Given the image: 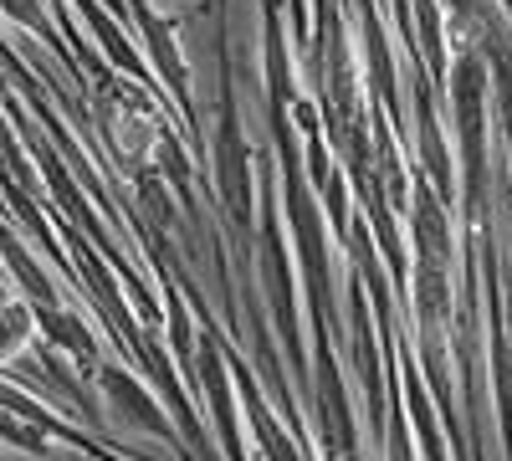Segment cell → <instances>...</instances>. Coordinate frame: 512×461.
<instances>
[{
	"label": "cell",
	"mask_w": 512,
	"mask_h": 461,
	"mask_svg": "<svg viewBox=\"0 0 512 461\" xmlns=\"http://www.w3.org/2000/svg\"><path fill=\"white\" fill-rule=\"evenodd\" d=\"M282 164H287V216H292V241H297V262H303V287L318 328H328L333 318V262H328V241H323V221L318 205L308 200L303 170H297V149L282 139Z\"/></svg>",
	"instance_id": "cell-1"
},
{
	"label": "cell",
	"mask_w": 512,
	"mask_h": 461,
	"mask_svg": "<svg viewBox=\"0 0 512 461\" xmlns=\"http://www.w3.org/2000/svg\"><path fill=\"white\" fill-rule=\"evenodd\" d=\"M231 354L221 349L216 333H200V344H195V380H200V395L210 405V415H216V431L226 441V456L231 461H246L241 451V431H236V390H231Z\"/></svg>",
	"instance_id": "cell-2"
},
{
	"label": "cell",
	"mask_w": 512,
	"mask_h": 461,
	"mask_svg": "<svg viewBox=\"0 0 512 461\" xmlns=\"http://www.w3.org/2000/svg\"><path fill=\"white\" fill-rule=\"evenodd\" d=\"M98 385H103V395H108V410H113V421L118 426H134V431H154V436H164L169 446H175L180 456H190L185 451V441L175 436V426H169V415L149 400V390L134 380L128 369H118V364H103L98 369Z\"/></svg>",
	"instance_id": "cell-3"
},
{
	"label": "cell",
	"mask_w": 512,
	"mask_h": 461,
	"mask_svg": "<svg viewBox=\"0 0 512 461\" xmlns=\"http://www.w3.org/2000/svg\"><path fill=\"white\" fill-rule=\"evenodd\" d=\"M216 175H221V200L236 226L251 221V154L241 144V123H236V103H221V139H216Z\"/></svg>",
	"instance_id": "cell-4"
},
{
	"label": "cell",
	"mask_w": 512,
	"mask_h": 461,
	"mask_svg": "<svg viewBox=\"0 0 512 461\" xmlns=\"http://www.w3.org/2000/svg\"><path fill=\"white\" fill-rule=\"evenodd\" d=\"M262 272H267V292H272V318L287 339V359L303 364V344H297V292H292V277H287V246H282V231L272 221V200H267V226H262Z\"/></svg>",
	"instance_id": "cell-5"
},
{
	"label": "cell",
	"mask_w": 512,
	"mask_h": 461,
	"mask_svg": "<svg viewBox=\"0 0 512 461\" xmlns=\"http://www.w3.org/2000/svg\"><path fill=\"white\" fill-rule=\"evenodd\" d=\"M236 385H241L246 421H251V431H256V446L267 451V461H303V446H297V441L272 421V410H267L262 395H256V385H251V374H246V369H236Z\"/></svg>",
	"instance_id": "cell-6"
},
{
	"label": "cell",
	"mask_w": 512,
	"mask_h": 461,
	"mask_svg": "<svg viewBox=\"0 0 512 461\" xmlns=\"http://www.w3.org/2000/svg\"><path fill=\"white\" fill-rule=\"evenodd\" d=\"M139 16V31L149 36V52H154V67H159V77L169 82V93H175L185 108H190V82H185V62H180V52H175V31H169L149 6H139L134 11Z\"/></svg>",
	"instance_id": "cell-7"
},
{
	"label": "cell",
	"mask_w": 512,
	"mask_h": 461,
	"mask_svg": "<svg viewBox=\"0 0 512 461\" xmlns=\"http://www.w3.org/2000/svg\"><path fill=\"white\" fill-rule=\"evenodd\" d=\"M31 328H36V313L31 303H0V359H11L26 339H31Z\"/></svg>",
	"instance_id": "cell-8"
},
{
	"label": "cell",
	"mask_w": 512,
	"mask_h": 461,
	"mask_svg": "<svg viewBox=\"0 0 512 461\" xmlns=\"http://www.w3.org/2000/svg\"><path fill=\"white\" fill-rule=\"evenodd\" d=\"M108 11H123V0H108Z\"/></svg>",
	"instance_id": "cell-9"
}]
</instances>
